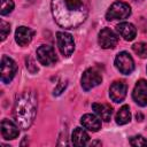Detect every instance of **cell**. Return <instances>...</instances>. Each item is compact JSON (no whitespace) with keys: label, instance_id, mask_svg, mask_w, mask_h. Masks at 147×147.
<instances>
[{"label":"cell","instance_id":"obj_12","mask_svg":"<svg viewBox=\"0 0 147 147\" xmlns=\"http://www.w3.org/2000/svg\"><path fill=\"white\" fill-rule=\"evenodd\" d=\"M34 34V31L28 26H18L15 31V40L20 46H26L30 44Z\"/></svg>","mask_w":147,"mask_h":147},{"label":"cell","instance_id":"obj_19","mask_svg":"<svg viewBox=\"0 0 147 147\" xmlns=\"http://www.w3.org/2000/svg\"><path fill=\"white\" fill-rule=\"evenodd\" d=\"M133 52L141 59L147 57V44L145 42H137L132 46Z\"/></svg>","mask_w":147,"mask_h":147},{"label":"cell","instance_id":"obj_9","mask_svg":"<svg viewBox=\"0 0 147 147\" xmlns=\"http://www.w3.org/2000/svg\"><path fill=\"white\" fill-rule=\"evenodd\" d=\"M99 45L101 48L103 49H109V48H114L117 42H118V38L117 36L114 33L113 30H110L109 28H105L99 32Z\"/></svg>","mask_w":147,"mask_h":147},{"label":"cell","instance_id":"obj_1","mask_svg":"<svg viewBox=\"0 0 147 147\" xmlns=\"http://www.w3.org/2000/svg\"><path fill=\"white\" fill-rule=\"evenodd\" d=\"M90 0H52V14L61 28L74 29L87 17Z\"/></svg>","mask_w":147,"mask_h":147},{"label":"cell","instance_id":"obj_7","mask_svg":"<svg viewBox=\"0 0 147 147\" xmlns=\"http://www.w3.org/2000/svg\"><path fill=\"white\" fill-rule=\"evenodd\" d=\"M115 65L123 75H130L134 70V61L127 52H121L115 59Z\"/></svg>","mask_w":147,"mask_h":147},{"label":"cell","instance_id":"obj_8","mask_svg":"<svg viewBox=\"0 0 147 147\" xmlns=\"http://www.w3.org/2000/svg\"><path fill=\"white\" fill-rule=\"evenodd\" d=\"M37 59L42 65H52L57 61L54 48L49 45H41L37 48Z\"/></svg>","mask_w":147,"mask_h":147},{"label":"cell","instance_id":"obj_14","mask_svg":"<svg viewBox=\"0 0 147 147\" xmlns=\"http://www.w3.org/2000/svg\"><path fill=\"white\" fill-rule=\"evenodd\" d=\"M80 123H82L83 127H85L86 130L92 131V132H96L101 129V118L98 115L85 114L80 118Z\"/></svg>","mask_w":147,"mask_h":147},{"label":"cell","instance_id":"obj_27","mask_svg":"<svg viewBox=\"0 0 147 147\" xmlns=\"http://www.w3.org/2000/svg\"><path fill=\"white\" fill-rule=\"evenodd\" d=\"M133 1H141V0H133Z\"/></svg>","mask_w":147,"mask_h":147},{"label":"cell","instance_id":"obj_23","mask_svg":"<svg viewBox=\"0 0 147 147\" xmlns=\"http://www.w3.org/2000/svg\"><path fill=\"white\" fill-rule=\"evenodd\" d=\"M26 68L29 69V71L31 74H34L38 71V67L34 65V61L31 57H26Z\"/></svg>","mask_w":147,"mask_h":147},{"label":"cell","instance_id":"obj_20","mask_svg":"<svg viewBox=\"0 0 147 147\" xmlns=\"http://www.w3.org/2000/svg\"><path fill=\"white\" fill-rule=\"evenodd\" d=\"M13 9H14V1L13 0H1V8H0L1 15H7Z\"/></svg>","mask_w":147,"mask_h":147},{"label":"cell","instance_id":"obj_4","mask_svg":"<svg viewBox=\"0 0 147 147\" xmlns=\"http://www.w3.org/2000/svg\"><path fill=\"white\" fill-rule=\"evenodd\" d=\"M56 42L60 52L64 56H70L75 51V41L70 33L64 31H59L56 33Z\"/></svg>","mask_w":147,"mask_h":147},{"label":"cell","instance_id":"obj_11","mask_svg":"<svg viewBox=\"0 0 147 147\" xmlns=\"http://www.w3.org/2000/svg\"><path fill=\"white\" fill-rule=\"evenodd\" d=\"M127 92V86L124 82H114L109 88V96L114 102H122Z\"/></svg>","mask_w":147,"mask_h":147},{"label":"cell","instance_id":"obj_21","mask_svg":"<svg viewBox=\"0 0 147 147\" xmlns=\"http://www.w3.org/2000/svg\"><path fill=\"white\" fill-rule=\"evenodd\" d=\"M130 145L131 146H134V147L147 146V139H145L142 136H134V137H131Z\"/></svg>","mask_w":147,"mask_h":147},{"label":"cell","instance_id":"obj_10","mask_svg":"<svg viewBox=\"0 0 147 147\" xmlns=\"http://www.w3.org/2000/svg\"><path fill=\"white\" fill-rule=\"evenodd\" d=\"M132 98L134 102L140 107L147 106V82L145 79H140L137 82L132 92Z\"/></svg>","mask_w":147,"mask_h":147},{"label":"cell","instance_id":"obj_24","mask_svg":"<svg viewBox=\"0 0 147 147\" xmlns=\"http://www.w3.org/2000/svg\"><path fill=\"white\" fill-rule=\"evenodd\" d=\"M65 86H67V82H60L59 84H57V86L54 88V95H60L63 91H64V88H65Z\"/></svg>","mask_w":147,"mask_h":147},{"label":"cell","instance_id":"obj_15","mask_svg":"<svg viewBox=\"0 0 147 147\" xmlns=\"http://www.w3.org/2000/svg\"><path fill=\"white\" fill-rule=\"evenodd\" d=\"M116 30L117 32L125 39V40H133L136 38V34H137V29L136 26L132 24V23H129V22H122L119 23L117 26H116Z\"/></svg>","mask_w":147,"mask_h":147},{"label":"cell","instance_id":"obj_26","mask_svg":"<svg viewBox=\"0 0 147 147\" xmlns=\"http://www.w3.org/2000/svg\"><path fill=\"white\" fill-rule=\"evenodd\" d=\"M91 145H101V142H99V141H93V142H91Z\"/></svg>","mask_w":147,"mask_h":147},{"label":"cell","instance_id":"obj_22","mask_svg":"<svg viewBox=\"0 0 147 147\" xmlns=\"http://www.w3.org/2000/svg\"><path fill=\"white\" fill-rule=\"evenodd\" d=\"M10 32V25L9 23L5 22V21H1L0 22V34H1V40H5L7 38V36L9 34Z\"/></svg>","mask_w":147,"mask_h":147},{"label":"cell","instance_id":"obj_3","mask_svg":"<svg viewBox=\"0 0 147 147\" xmlns=\"http://www.w3.org/2000/svg\"><path fill=\"white\" fill-rule=\"evenodd\" d=\"M131 15V7L129 3L123 1H115L106 13V18L108 21L113 20H124Z\"/></svg>","mask_w":147,"mask_h":147},{"label":"cell","instance_id":"obj_17","mask_svg":"<svg viewBox=\"0 0 147 147\" xmlns=\"http://www.w3.org/2000/svg\"><path fill=\"white\" fill-rule=\"evenodd\" d=\"M90 137L86 131L82 127H76L71 134V141L75 146H84L88 142Z\"/></svg>","mask_w":147,"mask_h":147},{"label":"cell","instance_id":"obj_16","mask_svg":"<svg viewBox=\"0 0 147 147\" xmlns=\"http://www.w3.org/2000/svg\"><path fill=\"white\" fill-rule=\"evenodd\" d=\"M92 109L94 110V113L105 122L110 121L111 115H113V108L109 105L106 103H96L94 102L92 105Z\"/></svg>","mask_w":147,"mask_h":147},{"label":"cell","instance_id":"obj_18","mask_svg":"<svg viewBox=\"0 0 147 147\" xmlns=\"http://www.w3.org/2000/svg\"><path fill=\"white\" fill-rule=\"evenodd\" d=\"M115 119H116V123L118 125H124V124H126V123L130 122V119H131V113H130V108H129L127 105H124V106H122L119 108V110L116 114Z\"/></svg>","mask_w":147,"mask_h":147},{"label":"cell","instance_id":"obj_5","mask_svg":"<svg viewBox=\"0 0 147 147\" xmlns=\"http://www.w3.org/2000/svg\"><path fill=\"white\" fill-rule=\"evenodd\" d=\"M80 82H82V87L85 91H90L91 88L101 84L102 75L96 68H90V69L84 71Z\"/></svg>","mask_w":147,"mask_h":147},{"label":"cell","instance_id":"obj_13","mask_svg":"<svg viewBox=\"0 0 147 147\" xmlns=\"http://www.w3.org/2000/svg\"><path fill=\"white\" fill-rule=\"evenodd\" d=\"M18 125L14 124L9 119H2L1 122V134L6 140H13L18 137Z\"/></svg>","mask_w":147,"mask_h":147},{"label":"cell","instance_id":"obj_2","mask_svg":"<svg viewBox=\"0 0 147 147\" xmlns=\"http://www.w3.org/2000/svg\"><path fill=\"white\" fill-rule=\"evenodd\" d=\"M13 114H14L15 122L17 123V125L21 129H23V130L29 129L32 125V123L36 118V114H37V96H36V94L31 91L22 92L16 98Z\"/></svg>","mask_w":147,"mask_h":147},{"label":"cell","instance_id":"obj_25","mask_svg":"<svg viewBox=\"0 0 147 147\" xmlns=\"http://www.w3.org/2000/svg\"><path fill=\"white\" fill-rule=\"evenodd\" d=\"M136 118H137V121H139V122H141V121L144 119V115H142L141 113H138V114L136 115Z\"/></svg>","mask_w":147,"mask_h":147},{"label":"cell","instance_id":"obj_6","mask_svg":"<svg viewBox=\"0 0 147 147\" xmlns=\"http://www.w3.org/2000/svg\"><path fill=\"white\" fill-rule=\"evenodd\" d=\"M17 71V64L15 61L6 55L1 59V82L5 84H8L11 82V79L15 77V74Z\"/></svg>","mask_w":147,"mask_h":147}]
</instances>
